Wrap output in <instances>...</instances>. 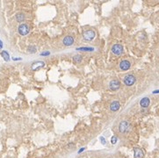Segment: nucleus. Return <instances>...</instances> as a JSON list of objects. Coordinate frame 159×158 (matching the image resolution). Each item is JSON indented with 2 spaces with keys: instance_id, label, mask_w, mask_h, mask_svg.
Returning a JSON list of instances; mask_svg holds the SVG:
<instances>
[{
  "instance_id": "f257e3e1",
  "label": "nucleus",
  "mask_w": 159,
  "mask_h": 158,
  "mask_svg": "<svg viewBox=\"0 0 159 158\" xmlns=\"http://www.w3.org/2000/svg\"><path fill=\"white\" fill-rule=\"evenodd\" d=\"M95 36H96V33L94 32L93 30H86L84 32V34H83V37H84V39H85V40H88V41H91V40H92L93 39L95 38Z\"/></svg>"
},
{
  "instance_id": "f03ea898",
  "label": "nucleus",
  "mask_w": 159,
  "mask_h": 158,
  "mask_svg": "<svg viewBox=\"0 0 159 158\" xmlns=\"http://www.w3.org/2000/svg\"><path fill=\"white\" fill-rule=\"evenodd\" d=\"M129 128H130V124L126 120H123L120 123L119 125V131L121 134H125V133L128 132Z\"/></svg>"
},
{
  "instance_id": "7ed1b4c3",
  "label": "nucleus",
  "mask_w": 159,
  "mask_h": 158,
  "mask_svg": "<svg viewBox=\"0 0 159 158\" xmlns=\"http://www.w3.org/2000/svg\"><path fill=\"white\" fill-rule=\"evenodd\" d=\"M135 76H134V75H131V74H129V75H127V76L124 77V84H126L127 86H132L135 83Z\"/></svg>"
},
{
  "instance_id": "20e7f679",
  "label": "nucleus",
  "mask_w": 159,
  "mask_h": 158,
  "mask_svg": "<svg viewBox=\"0 0 159 158\" xmlns=\"http://www.w3.org/2000/svg\"><path fill=\"white\" fill-rule=\"evenodd\" d=\"M112 52L116 55H120L123 53V47L121 44H115L112 47Z\"/></svg>"
},
{
  "instance_id": "39448f33",
  "label": "nucleus",
  "mask_w": 159,
  "mask_h": 158,
  "mask_svg": "<svg viewBox=\"0 0 159 158\" xmlns=\"http://www.w3.org/2000/svg\"><path fill=\"white\" fill-rule=\"evenodd\" d=\"M121 87V83L117 79H113L109 83V88L111 90H117Z\"/></svg>"
},
{
  "instance_id": "423d86ee",
  "label": "nucleus",
  "mask_w": 159,
  "mask_h": 158,
  "mask_svg": "<svg viewBox=\"0 0 159 158\" xmlns=\"http://www.w3.org/2000/svg\"><path fill=\"white\" fill-rule=\"evenodd\" d=\"M18 33L21 35H26L29 33V26L26 24H21L18 26Z\"/></svg>"
},
{
  "instance_id": "0eeeda50",
  "label": "nucleus",
  "mask_w": 159,
  "mask_h": 158,
  "mask_svg": "<svg viewBox=\"0 0 159 158\" xmlns=\"http://www.w3.org/2000/svg\"><path fill=\"white\" fill-rule=\"evenodd\" d=\"M131 67V63L129 61L127 60H123L120 62V68H121V70H129V68Z\"/></svg>"
},
{
  "instance_id": "6e6552de",
  "label": "nucleus",
  "mask_w": 159,
  "mask_h": 158,
  "mask_svg": "<svg viewBox=\"0 0 159 158\" xmlns=\"http://www.w3.org/2000/svg\"><path fill=\"white\" fill-rule=\"evenodd\" d=\"M75 40L72 36L71 35H68V36H65L63 40V43L65 45V46H71V45L74 43Z\"/></svg>"
},
{
  "instance_id": "1a4fd4ad",
  "label": "nucleus",
  "mask_w": 159,
  "mask_h": 158,
  "mask_svg": "<svg viewBox=\"0 0 159 158\" xmlns=\"http://www.w3.org/2000/svg\"><path fill=\"white\" fill-rule=\"evenodd\" d=\"M144 156L143 151L139 148H134V157L135 158H142Z\"/></svg>"
},
{
  "instance_id": "9d476101",
  "label": "nucleus",
  "mask_w": 159,
  "mask_h": 158,
  "mask_svg": "<svg viewBox=\"0 0 159 158\" xmlns=\"http://www.w3.org/2000/svg\"><path fill=\"white\" fill-rule=\"evenodd\" d=\"M120 107H121V104H120L119 101H113V102H112V104L110 105V110H111L112 112H116V111L119 110Z\"/></svg>"
},
{
  "instance_id": "9b49d317",
  "label": "nucleus",
  "mask_w": 159,
  "mask_h": 158,
  "mask_svg": "<svg viewBox=\"0 0 159 158\" xmlns=\"http://www.w3.org/2000/svg\"><path fill=\"white\" fill-rule=\"evenodd\" d=\"M150 104V100L149 98H143L140 101V105L142 107V108H147L148 106Z\"/></svg>"
},
{
  "instance_id": "f8f14e48",
  "label": "nucleus",
  "mask_w": 159,
  "mask_h": 158,
  "mask_svg": "<svg viewBox=\"0 0 159 158\" xmlns=\"http://www.w3.org/2000/svg\"><path fill=\"white\" fill-rule=\"evenodd\" d=\"M16 18H17V21H18V22H22L23 20L25 19V15L23 13H18L16 15Z\"/></svg>"
},
{
  "instance_id": "ddd939ff",
  "label": "nucleus",
  "mask_w": 159,
  "mask_h": 158,
  "mask_svg": "<svg viewBox=\"0 0 159 158\" xmlns=\"http://www.w3.org/2000/svg\"><path fill=\"white\" fill-rule=\"evenodd\" d=\"M1 55L3 56V58H4L6 62H8V61L10 60V56H9V54L6 52V51H2V52H1Z\"/></svg>"
},
{
  "instance_id": "4468645a",
  "label": "nucleus",
  "mask_w": 159,
  "mask_h": 158,
  "mask_svg": "<svg viewBox=\"0 0 159 158\" xmlns=\"http://www.w3.org/2000/svg\"><path fill=\"white\" fill-rule=\"evenodd\" d=\"M73 61H74L76 63H79V62L82 61V56L79 55V54H77V55H75L73 57Z\"/></svg>"
},
{
  "instance_id": "2eb2a0df",
  "label": "nucleus",
  "mask_w": 159,
  "mask_h": 158,
  "mask_svg": "<svg viewBox=\"0 0 159 158\" xmlns=\"http://www.w3.org/2000/svg\"><path fill=\"white\" fill-rule=\"evenodd\" d=\"M78 50H82V51H92V50H94V48H78Z\"/></svg>"
},
{
  "instance_id": "dca6fc26",
  "label": "nucleus",
  "mask_w": 159,
  "mask_h": 158,
  "mask_svg": "<svg viewBox=\"0 0 159 158\" xmlns=\"http://www.w3.org/2000/svg\"><path fill=\"white\" fill-rule=\"evenodd\" d=\"M28 51H29V52H31V53H35V52H36V48H35V47H34V46L29 47Z\"/></svg>"
},
{
  "instance_id": "f3484780",
  "label": "nucleus",
  "mask_w": 159,
  "mask_h": 158,
  "mask_svg": "<svg viewBox=\"0 0 159 158\" xmlns=\"http://www.w3.org/2000/svg\"><path fill=\"white\" fill-rule=\"evenodd\" d=\"M111 141H112V143H113V144H115V143H116L117 142V137L116 136H113V137H112V140H111Z\"/></svg>"
},
{
  "instance_id": "a211bd4d",
  "label": "nucleus",
  "mask_w": 159,
  "mask_h": 158,
  "mask_svg": "<svg viewBox=\"0 0 159 158\" xmlns=\"http://www.w3.org/2000/svg\"><path fill=\"white\" fill-rule=\"evenodd\" d=\"M100 140L102 141L103 144H106V141H105V139H104V137H100Z\"/></svg>"
},
{
  "instance_id": "6ab92c4d",
  "label": "nucleus",
  "mask_w": 159,
  "mask_h": 158,
  "mask_svg": "<svg viewBox=\"0 0 159 158\" xmlns=\"http://www.w3.org/2000/svg\"><path fill=\"white\" fill-rule=\"evenodd\" d=\"M85 148H83L82 149H80V150H79V151H78V153H79V154H80V153H81V152H83V151H84V150H85Z\"/></svg>"
},
{
  "instance_id": "aec40b11",
  "label": "nucleus",
  "mask_w": 159,
  "mask_h": 158,
  "mask_svg": "<svg viewBox=\"0 0 159 158\" xmlns=\"http://www.w3.org/2000/svg\"><path fill=\"white\" fill-rule=\"evenodd\" d=\"M2 48H3V42L0 40V49H1Z\"/></svg>"
},
{
  "instance_id": "412c9836",
  "label": "nucleus",
  "mask_w": 159,
  "mask_h": 158,
  "mask_svg": "<svg viewBox=\"0 0 159 158\" xmlns=\"http://www.w3.org/2000/svg\"><path fill=\"white\" fill-rule=\"evenodd\" d=\"M153 93H159V90H155Z\"/></svg>"
}]
</instances>
